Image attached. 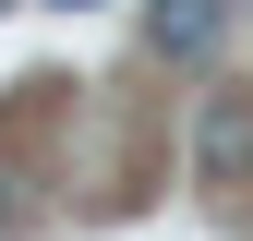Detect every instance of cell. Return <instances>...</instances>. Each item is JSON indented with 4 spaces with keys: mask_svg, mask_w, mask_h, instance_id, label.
<instances>
[{
    "mask_svg": "<svg viewBox=\"0 0 253 241\" xmlns=\"http://www.w3.org/2000/svg\"><path fill=\"white\" fill-rule=\"evenodd\" d=\"M193 169H205V193H241V181H253V97H205Z\"/></svg>",
    "mask_w": 253,
    "mask_h": 241,
    "instance_id": "6da1fadb",
    "label": "cell"
},
{
    "mask_svg": "<svg viewBox=\"0 0 253 241\" xmlns=\"http://www.w3.org/2000/svg\"><path fill=\"white\" fill-rule=\"evenodd\" d=\"M229 37V0H145V48L157 60H205Z\"/></svg>",
    "mask_w": 253,
    "mask_h": 241,
    "instance_id": "7a4b0ae2",
    "label": "cell"
},
{
    "mask_svg": "<svg viewBox=\"0 0 253 241\" xmlns=\"http://www.w3.org/2000/svg\"><path fill=\"white\" fill-rule=\"evenodd\" d=\"M60 12H84V0H60Z\"/></svg>",
    "mask_w": 253,
    "mask_h": 241,
    "instance_id": "3957f363",
    "label": "cell"
},
{
    "mask_svg": "<svg viewBox=\"0 0 253 241\" xmlns=\"http://www.w3.org/2000/svg\"><path fill=\"white\" fill-rule=\"evenodd\" d=\"M0 12H12V0H0Z\"/></svg>",
    "mask_w": 253,
    "mask_h": 241,
    "instance_id": "277c9868",
    "label": "cell"
}]
</instances>
